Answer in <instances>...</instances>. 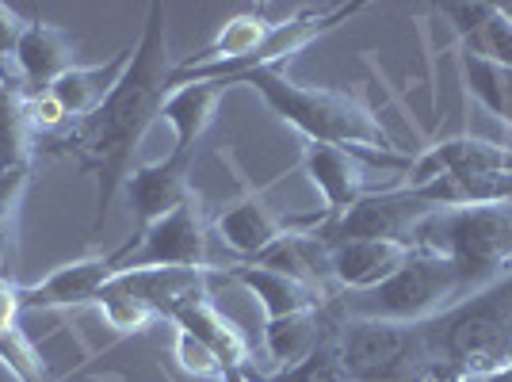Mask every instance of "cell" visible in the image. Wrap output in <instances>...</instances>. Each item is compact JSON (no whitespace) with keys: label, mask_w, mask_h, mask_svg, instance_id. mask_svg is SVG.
<instances>
[{"label":"cell","mask_w":512,"mask_h":382,"mask_svg":"<svg viewBox=\"0 0 512 382\" xmlns=\"http://www.w3.org/2000/svg\"><path fill=\"white\" fill-rule=\"evenodd\" d=\"M241 85L253 88L256 96L272 107V115L283 119L287 127L299 130L306 142L352 149L360 161L379 165V169L409 172V165H413V157H406L402 146L386 134L379 115L367 104H360L356 96H348V92L299 85V81L283 77L276 69L253 73Z\"/></svg>","instance_id":"7a4b0ae2"},{"label":"cell","mask_w":512,"mask_h":382,"mask_svg":"<svg viewBox=\"0 0 512 382\" xmlns=\"http://www.w3.org/2000/svg\"><path fill=\"white\" fill-rule=\"evenodd\" d=\"M432 379H486L512 363V272L425 321Z\"/></svg>","instance_id":"3957f363"},{"label":"cell","mask_w":512,"mask_h":382,"mask_svg":"<svg viewBox=\"0 0 512 382\" xmlns=\"http://www.w3.org/2000/svg\"><path fill=\"white\" fill-rule=\"evenodd\" d=\"M459 298H467V287L451 260L432 253H409L406 264L379 287H371L363 295H333L329 302L341 318L421 325V321L440 318Z\"/></svg>","instance_id":"8992f818"},{"label":"cell","mask_w":512,"mask_h":382,"mask_svg":"<svg viewBox=\"0 0 512 382\" xmlns=\"http://www.w3.org/2000/svg\"><path fill=\"white\" fill-rule=\"evenodd\" d=\"M226 88L230 85H222V81H184L169 92V100L161 107V119L172 130V153L176 157H192L195 153V142L211 130Z\"/></svg>","instance_id":"2e32d148"},{"label":"cell","mask_w":512,"mask_h":382,"mask_svg":"<svg viewBox=\"0 0 512 382\" xmlns=\"http://www.w3.org/2000/svg\"><path fill=\"white\" fill-rule=\"evenodd\" d=\"M0 363L12 371L16 382H46V363L39 356V348L31 344V337L23 333L20 325L0 333Z\"/></svg>","instance_id":"cb8c5ba5"},{"label":"cell","mask_w":512,"mask_h":382,"mask_svg":"<svg viewBox=\"0 0 512 382\" xmlns=\"http://www.w3.org/2000/svg\"><path fill=\"white\" fill-rule=\"evenodd\" d=\"M459 50L482 54V58H490V62L512 69V23L505 20V12L493 4L490 20L482 23V27H478V35H474L467 46H459Z\"/></svg>","instance_id":"484cf974"},{"label":"cell","mask_w":512,"mask_h":382,"mask_svg":"<svg viewBox=\"0 0 512 382\" xmlns=\"http://www.w3.org/2000/svg\"><path fill=\"white\" fill-rule=\"evenodd\" d=\"M333 333V310L329 302L321 310H306V314H291V318L264 321V352L276 363V371L283 367H299V363L314 360L325 340Z\"/></svg>","instance_id":"ac0fdd59"},{"label":"cell","mask_w":512,"mask_h":382,"mask_svg":"<svg viewBox=\"0 0 512 382\" xmlns=\"http://www.w3.org/2000/svg\"><path fill=\"white\" fill-rule=\"evenodd\" d=\"M406 249L451 260L467 295H474L512 272V203L428 211L409 230Z\"/></svg>","instance_id":"277c9868"},{"label":"cell","mask_w":512,"mask_h":382,"mask_svg":"<svg viewBox=\"0 0 512 382\" xmlns=\"http://www.w3.org/2000/svg\"><path fill=\"white\" fill-rule=\"evenodd\" d=\"M20 35H23V20L8 8V4H0V69H4V62L16 54Z\"/></svg>","instance_id":"83f0119b"},{"label":"cell","mask_w":512,"mask_h":382,"mask_svg":"<svg viewBox=\"0 0 512 382\" xmlns=\"http://www.w3.org/2000/svg\"><path fill=\"white\" fill-rule=\"evenodd\" d=\"M211 226L199 211L195 191L165 218H157L150 230L130 237L119 249V272H157V268H180V272H211Z\"/></svg>","instance_id":"52a82bcc"},{"label":"cell","mask_w":512,"mask_h":382,"mask_svg":"<svg viewBox=\"0 0 512 382\" xmlns=\"http://www.w3.org/2000/svg\"><path fill=\"white\" fill-rule=\"evenodd\" d=\"M459 73H463L470 96L512 130V69L490 62L482 54L459 50Z\"/></svg>","instance_id":"44dd1931"},{"label":"cell","mask_w":512,"mask_h":382,"mask_svg":"<svg viewBox=\"0 0 512 382\" xmlns=\"http://www.w3.org/2000/svg\"><path fill=\"white\" fill-rule=\"evenodd\" d=\"M314 382H341L337 375H325V379H314Z\"/></svg>","instance_id":"1f68e13d"},{"label":"cell","mask_w":512,"mask_h":382,"mask_svg":"<svg viewBox=\"0 0 512 382\" xmlns=\"http://www.w3.org/2000/svg\"><path fill=\"white\" fill-rule=\"evenodd\" d=\"M333 310V302H329ZM329 352L337 363L341 382H428L432 356H428L425 321L398 325V321L341 318L333 310Z\"/></svg>","instance_id":"5b68a950"},{"label":"cell","mask_w":512,"mask_h":382,"mask_svg":"<svg viewBox=\"0 0 512 382\" xmlns=\"http://www.w3.org/2000/svg\"><path fill=\"white\" fill-rule=\"evenodd\" d=\"M406 256L409 249L398 241H341L325 249V264L341 295H363L394 276L406 264Z\"/></svg>","instance_id":"5bb4252c"},{"label":"cell","mask_w":512,"mask_h":382,"mask_svg":"<svg viewBox=\"0 0 512 382\" xmlns=\"http://www.w3.org/2000/svg\"><path fill=\"white\" fill-rule=\"evenodd\" d=\"M172 360L180 363V371L192 375V379L226 382V367H222V360L214 356L203 340H195L192 333H184V329L172 333Z\"/></svg>","instance_id":"d4e9b609"},{"label":"cell","mask_w":512,"mask_h":382,"mask_svg":"<svg viewBox=\"0 0 512 382\" xmlns=\"http://www.w3.org/2000/svg\"><path fill=\"white\" fill-rule=\"evenodd\" d=\"M35 161V127L27 119V104L8 69H0V172L31 169Z\"/></svg>","instance_id":"ffe728a7"},{"label":"cell","mask_w":512,"mask_h":382,"mask_svg":"<svg viewBox=\"0 0 512 382\" xmlns=\"http://www.w3.org/2000/svg\"><path fill=\"white\" fill-rule=\"evenodd\" d=\"M31 184V169H8L0 172V276L8 268V256L16 245V211Z\"/></svg>","instance_id":"603a6c76"},{"label":"cell","mask_w":512,"mask_h":382,"mask_svg":"<svg viewBox=\"0 0 512 382\" xmlns=\"http://www.w3.org/2000/svg\"><path fill=\"white\" fill-rule=\"evenodd\" d=\"M172 92L169 35H165V4L153 0L142 39L130 46V62L119 73L115 88L107 92L96 111H88L81 123H73L62 146L81 153L85 169L96 172V222L92 234L104 226L107 207L115 191L127 184L130 161L146 142L150 127L161 119V107Z\"/></svg>","instance_id":"6da1fadb"},{"label":"cell","mask_w":512,"mask_h":382,"mask_svg":"<svg viewBox=\"0 0 512 382\" xmlns=\"http://www.w3.org/2000/svg\"><path fill=\"white\" fill-rule=\"evenodd\" d=\"M127 62H130V46L115 50V54L100 65H73L69 73H62L54 85L46 88V96L62 107L73 123H81L88 111H96L100 100L115 88V81H119V73L127 69Z\"/></svg>","instance_id":"d6986e66"},{"label":"cell","mask_w":512,"mask_h":382,"mask_svg":"<svg viewBox=\"0 0 512 382\" xmlns=\"http://www.w3.org/2000/svg\"><path fill=\"white\" fill-rule=\"evenodd\" d=\"M169 321L176 329L192 333L195 340H203V344L211 348L214 356L222 360V367H226V379L249 371V340H245V333L237 329L234 321L222 318V314L214 310V302L207 298V291H195V295L184 298L169 314Z\"/></svg>","instance_id":"9a60e30c"},{"label":"cell","mask_w":512,"mask_h":382,"mask_svg":"<svg viewBox=\"0 0 512 382\" xmlns=\"http://www.w3.org/2000/svg\"><path fill=\"white\" fill-rule=\"evenodd\" d=\"M482 382H512V363H505V367H497L493 375H486Z\"/></svg>","instance_id":"f546056e"},{"label":"cell","mask_w":512,"mask_h":382,"mask_svg":"<svg viewBox=\"0 0 512 382\" xmlns=\"http://www.w3.org/2000/svg\"><path fill=\"white\" fill-rule=\"evenodd\" d=\"M96 310H100V318L107 321V329H115L119 337H130V333H142L153 318H157V310H153L146 298L138 295L134 287H127L123 279L115 276L107 283V291L96 298Z\"/></svg>","instance_id":"7402d4cb"},{"label":"cell","mask_w":512,"mask_h":382,"mask_svg":"<svg viewBox=\"0 0 512 382\" xmlns=\"http://www.w3.org/2000/svg\"><path fill=\"white\" fill-rule=\"evenodd\" d=\"M226 272L260 302L264 321H279V318H291V314H306V310H321V306L333 298V295H325V291H318V287H310V283H302V279L283 276L276 268H260V264H234V268H226Z\"/></svg>","instance_id":"e0dca14e"},{"label":"cell","mask_w":512,"mask_h":382,"mask_svg":"<svg viewBox=\"0 0 512 382\" xmlns=\"http://www.w3.org/2000/svg\"><path fill=\"white\" fill-rule=\"evenodd\" d=\"M16 318H20V287L0 276V333L12 329Z\"/></svg>","instance_id":"f1b7e54d"},{"label":"cell","mask_w":512,"mask_h":382,"mask_svg":"<svg viewBox=\"0 0 512 382\" xmlns=\"http://www.w3.org/2000/svg\"><path fill=\"white\" fill-rule=\"evenodd\" d=\"M264 191H268V184L264 188H245V195L237 203H230L214 218V237L226 249H234L241 264H253L256 256L272 249L279 237L287 234V218L268 211Z\"/></svg>","instance_id":"8fae6325"},{"label":"cell","mask_w":512,"mask_h":382,"mask_svg":"<svg viewBox=\"0 0 512 382\" xmlns=\"http://www.w3.org/2000/svg\"><path fill=\"white\" fill-rule=\"evenodd\" d=\"M459 172V176H512V146H497L486 138H444L436 146H428L421 157H413L406 180L402 184H425L432 176Z\"/></svg>","instance_id":"30bf717a"},{"label":"cell","mask_w":512,"mask_h":382,"mask_svg":"<svg viewBox=\"0 0 512 382\" xmlns=\"http://www.w3.org/2000/svg\"><path fill=\"white\" fill-rule=\"evenodd\" d=\"M12 65H16V85H20L23 96H39L62 73H69L77 65L73 62V39L65 35L62 27H54V23H23V35L20 43H16Z\"/></svg>","instance_id":"7c38bea8"},{"label":"cell","mask_w":512,"mask_h":382,"mask_svg":"<svg viewBox=\"0 0 512 382\" xmlns=\"http://www.w3.org/2000/svg\"><path fill=\"white\" fill-rule=\"evenodd\" d=\"M497 8H501V12H505V20L512 23V0H509V4H497Z\"/></svg>","instance_id":"4dcf8cb0"},{"label":"cell","mask_w":512,"mask_h":382,"mask_svg":"<svg viewBox=\"0 0 512 382\" xmlns=\"http://www.w3.org/2000/svg\"><path fill=\"white\" fill-rule=\"evenodd\" d=\"M188 169H192V157H161V161H150V165H138L130 169L127 191L130 199V214H134V234L150 230L157 218H165L169 211H176L188 195H192V184H188Z\"/></svg>","instance_id":"9c48e42d"},{"label":"cell","mask_w":512,"mask_h":382,"mask_svg":"<svg viewBox=\"0 0 512 382\" xmlns=\"http://www.w3.org/2000/svg\"><path fill=\"white\" fill-rule=\"evenodd\" d=\"M119 276V249L115 253H92L73 264L54 268L39 283L20 287V310H77L96 306V298L107 291V283Z\"/></svg>","instance_id":"ba28073f"},{"label":"cell","mask_w":512,"mask_h":382,"mask_svg":"<svg viewBox=\"0 0 512 382\" xmlns=\"http://www.w3.org/2000/svg\"><path fill=\"white\" fill-rule=\"evenodd\" d=\"M23 104H27V119H31L35 134H39V130H62L65 123H69V115H65L62 107L54 104L46 92H39V96H23Z\"/></svg>","instance_id":"4316f807"},{"label":"cell","mask_w":512,"mask_h":382,"mask_svg":"<svg viewBox=\"0 0 512 382\" xmlns=\"http://www.w3.org/2000/svg\"><path fill=\"white\" fill-rule=\"evenodd\" d=\"M302 172H306L310 184L321 191V199H325L321 214H325V218L344 214L348 207H356L363 195H367L363 161L352 149L306 142V146H302Z\"/></svg>","instance_id":"4fadbf2b"}]
</instances>
